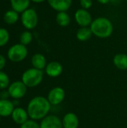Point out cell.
I'll list each match as a JSON object with an SVG mask.
<instances>
[{"label":"cell","instance_id":"cell-22","mask_svg":"<svg viewBox=\"0 0 127 128\" xmlns=\"http://www.w3.org/2000/svg\"><path fill=\"white\" fill-rule=\"evenodd\" d=\"M10 39L8 31L4 28H0V47L5 46Z\"/></svg>","mask_w":127,"mask_h":128},{"label":"cell","instance_id":"cell-32","mask_svg":"<svg viewBox=\"0 0 127 128\" xmlns=\"http://www.w3.org/2000/svg\"><path fill=\"white\" fill-rule=\"evenodd\" d=\"M0 117H1V116H0ZM0 120H1V118H0Z\"/></svg>","mask_w":127,"mask_h":128},{"label":"cell","instance_id":"cell-17","mask_svg":"<svg viewBox=\"0 0 127 128\" xmlns=\"http://www.w3.org/2000/svg\"><path fill=\"white\" fill-rule=\"evenodd\" d=\"M10 5L13 10L17 13H22L29 8L31 0H10Z\"/></svg>","mask_w":127,"mask_h":128},{"label":"cell","instance_id":"cell-3","mask_svg":"<svg viewBox=\"0 0 127 128\" xmlns=\"http://www.w3.org/2000/svg\"><path fill=\"white\" fill-rule=\"evenodd\" d=\"M43 80V71L34 68L26 70L22 75V81L28 88L39 86Z\"/></svg>","mask_w":127,"mask_h":128},{"label":"cell","instance_id":"cell-6","mask_svg":"<svg viewBox=\"0 0 127 128\" xmlns=\"http://www.w3.org/2000/svg\"><path fill=\"white\" fill-rule=\"evenodd\" d=\"M65 97V90L61 86H55L49 92L47 99L52 106H57L64 101Z\"/></svg>","mask_w":127,"mask_h":128},{"label":"cell","instance_id":"cell-33","mask_svg":"<svg viewBox=\"0 0 127 128\" xmlns=\"http://www.w3.org/2000/svg\"><path fill=\"white\" fill-rule=\"evenodd\" d=\"M126 1H127V0H126Z\"/></svg>","mask_w":127,"mask_h":128},{"label":"cell","instance_id":"cell-11","mask_svg":"<svg viewBox=\"0 0 127 128\" xmlns=\"http://www.w3.org/2000/svg\"><path fill=\"white\" fill-rule=\"evenodd\" d=\"M49 5L55 11H67L72 4L73 0H47Z\"/></svg>","mask_w":127,"mask_h":128},{"label":"cell","instance_id":"cell-25","mask_svg":"<svg viewBox=\"0 0 127 128\" xmlns=\"http://www.w3.org/2000/svg\"><path fill=\"white\" fill-rule=\"evenodd\" d=\"M79 3L81 5V8L88 10L92 7L93 2L92 0H79Z\"/></svg>","mask_w":127,"mask_h":128},{"label":"cell","instance_id":"cell-18","mask_svg":"<svg viewBox=\"0 0 127 128\" xmlns=\"http://www.w3.org/2000/svg\"><path fill=\"white\" fill-rule=\"evenodd\" d=\"M93 33L90 27H80L76 34V39L81 42H85L91 39Z\"/></svg>","mask_w":127,"mask_h":128},{"label":"cell","instance_id":"cell-30","mask_svg":"<svg viewBox=\"0 0 127 128\" xmlns=\"http://www.w3.org/2000/svg\"><path fill=\"white\" fill-rule=\"evenodd\" d=\"M45 1H47V0H31V2H34V3H42V2H44Z\"/></svg>","mask_w":127,"mask_h":128},{"label":"cell","instance_id":"cell-10","mask_svg":"<svg viewBox=\"0 0 127 128\" xmlns=\"http://www.w3.org/2000/svg\"><path fill=\"white\" fill-rule=\"evenodd\" d=\"M46 74L52 78H56L61 75L63 72V66L62 64L57 61H52L47 63L45 68Z\"/></svg>","mask_w":127,"mask_h":128},{"label":"cell","instance_id":"cell-34","mask_svg":"<svg viewBox=\"0 0 127 128\" xmlns=\"http://www.w3.org/2000/svg\"></svg>","mask_w":127,"mask_h":128},{"label":"cell","instance_id":"cell-26","mask_svg":"<svg viewBox=\"0 0 127 128\" xmlns=\"http://www.w3.org/2000/svg\"><path fill=\"white\" fill-rule=\"evenodd\" d=\"M10 97V94H9V92L8 91H6V90H3L0 92V99H2V100H7V98Z\"/></svg>","mask_w":127,"mask_h":128},{"label":"cell","instance_id":"cell-16","mask_svg":"<svg viewBox=\"0 0 127 128\" xmlns=\"http://www.w3.org/2000/svg\"><path fill=\"white\" fill-rule=\"evenodd\" d=\"M113 64L118 70H127V54H116L113 58Z\"/></svg>","mask_w":127,"mask_h":128},{"label":"cell","instance_id":"cell-29","mask_svg":"<svg viewBox=\"0 0 127 128\" xmlns=\"http://www.w3.org/2000/svg\"><path fill=\"white\" fill-rule=\"evenodd\" d=\"M120 2H121V0H110V3H112L115 5L118 4Z\"/></svg>","mask_w":127,"mask_h":128},{"label":"cell","instance_id":"cell-14","mask_svg":"<svg viewBox=\"0 0 127 128\" xmlns=\"http://www.w3.org/2000/svg\"><path fill=\"white\" fill-rule=\"evenodd\" d=\"M14 110L13 101L0 99V116L7 117L10 116Z\"/></svg>","mask_w":127,"mask_h":128},{"label":"cell","instance_id":"cell-5","mask_svg":"<svg viewBox=\"0 0 127 128\" xmlns=\"http://www.w3.org/2000/svg\"><path fill=\"white\" fill-rule=\"evenodd\" d=\"M21 22L27 30L34 29L38 23V16L33 8H28L21 14Z\"/></svg>","mask_w":127,"mask_h":128},{"label":"cell","instance_id":"cell-23","mask_svg":"<svg viewBox=\"0 0 127 128\" xmlns=\"http://www.w3.org/2000/svg\"><path fill=\"white\" fill-rule=\"evenodd\" d=\"M10 80L8 76L3 71H0V89H5L9 87Z\"/></svg>","mask_w":127,"mask_h":128},{"label":"cell","instance_id":"cell-24","mask_svg":"<svg viewBox=\"0 0 127 128\" xmlns=\"http://www.w3.org/2000/svg\"><path fill=\"white\" fill-rule=\"evenodd\" d=\"M20 128H40V124L37 122V121L30 119L22 124Z\"/></svg>","mask_w":127,"mask_h":128},{"label":"cell","instance_id":"cell-13","mask_svg":"<svg viewBox=\"0 0 127 128\" xmlns=\"http://www.w3.org/2000/svg\"><path fill=\"white\" fill-rule=\"evenodd\" d=\"M11 117H12L13 121L16 124H20V125H22L25 122H26L29 118L27 110H25L21 107L14 108V110L11 114Z\"/></svg>","mask_w":127,"mask_h":128},{"label":"cell","instance_id":"cell-15","mask_svg":"<svg viewBox=\"0 0 127 128\" xmlns=\"http://www.w3.org/2000/svg\"><path fill=\"white\" fill-rule=\"evenodd\" d=\"M31 62L33 68L41 70H44L47 64L46 57L41 53H35L33 55L31 59Z\"/></svg>","mask_w":127,"mask_h":128},{"label":"cell","instance_id":"cell-31","mask_svg":"<svg viewBox=\"0 0 127 128\" xmlns=\"http://www.w3.org/2000/svg\"><path fill=\"white\" fill-rule=\"evenodd\" d=\"M13 104L14 106H18V105H19V101H18V100L14 99V100L13 101Z\"/></svg>","mask_w":127,"mask_h":128},{"label":"cell","instance_id":"cell-12","mask_svg":"<svg viewBox=\"0 0 127 128\" xmlns=\"http://www.w3.org/2000/svg\"><path fill=\"white\" fill-rule=\"evenodd\" d=\"M61 121L63 128H79V117L74 112H70L66 113Z\"/></svg>","mask_w":127,"mask_h":128},{"label":"cell","instance_id":"cell-2","mask_svg":"<svg viewBox=\"0 0 127 128\" xmlns=\"http://www.w3.org/2000/svg\"><path fill=\"white\" fill-rule=\"evenodd\" d=\"M90 28L93 35L98 38L106 39L111 37L112 34L114 32V25L109 18L99 16L93 20Z\"/></svg>","mask_w":127,"mask_h":128},{"label":"cell","instance_id":"cell-7","mask_svg":"<svg viewBox=\"0 0 127 128\" xmlns=\"http://www.w3.org/2000/svg\"><path fill=\"white\" fill-rule=\"evenodd\" d=\"M74 19L77 25L80 27H90L93 21L92 16L88 10L83 8H79L76 10Z\"/></svg>","mask_w":127,"mask_h":128},{"label":"cell","instance_id":"cell-27","mask_svg":"<svg viewBox=\"0 0 127 128\" xmlns=\"http://www.w3.org/2000/svg\"><path fill=\"white\" fill-rule=\"evenodd\" d=\"M6 64V59L4 57V56L0 55V71L4 68V67L5 66Z\"/></svg>","mask_w":127,"mask_h":128},{"label":"cell","instance_id":"cell-4","mask_svg":"<svg viewBox=\"0 0 127 128\" xmlns=\"http://www.w3.org/2000/svg\"><path fill=\"white\" fill-rule=\"evenodd\" d=\"M7 58L13 62H20L28 56V49L26 46L22 44H16L10 46L7 51Z\"/></svg>","mask_w":127,"mask_h":128},{"label":"cell","instance_id":"cell-9","mask_svg":"<svg viewBox=\"0 0 127 128\" xmlns=\"http://www.w3.org/2000/svg\"><path fill=\"white\" fill-rule=\"evenodd\" d=\"M40 128H63L61 119L56 115H48L40 123Z\"/></svg>","mask_w":127,"mask_h":128},{"label":"cell","instance_id":"cell-21","mask_svg":"<svg viewBox=\"0 0 127 128\" xmlns=\"http://www.w3.org/2000/svg\"><path fill=\"white\" fill-rule=\"evenodd\" d=\"M33 40V34L29 30L24 31L22 33H21L19 36V42L20 44L27 46L31 43Z\"/></svg>","mask_w":127,"mask_h":128},{"label":"cell","instance_id":"cell-19","mask_svg":"<svg viewBox=\"0 0 127 128\" xmlns=\"http://www.w3.org/2000/svg\"><path fill=\"white\" fill-rule=\"evenodd\" d=\"M57 24L61 27H67L71 22V18L67 11L58 12L55 16Z\"/></svg>","mask_w":127,"mask_h":128},{"label":"cell","instance_id":"cell-8","mask_svg":"<svg viewBox=\"0 0 127 128\" xmlns=\"http://www.w3.org/2000/svg\"><path fill=\"white\" fill-rule=\"evenodd\" d=\"M27 88L28 87L22 82V81H16L9 86L7 91L10 97L19 100L25 96L27 92Z\"/></svg>","mask_w":127,"mask_h":128},{"label":"cell","instance_id":"cell-20","mask_svg":"<svg viewBox=\"0 0 127 128\" xmlns=\"http://www.w3.org/2000/svg\"><path fill=\"white\" fill-rule=\"evenodd\" d=\"M4 21L8 25L15 24L19 20V13L15 11L14 10H7L3 16Z\"/></svg>","mask_w":127,"mask_h":128},{"label":"cell","instance_id":"cell-28","mask_svg":"<svg viewBox=\"0 0 127 128\" xmlns=\"http://www.w3.org/2000/svg\"><path fill=\"white\" fill-rule=\"evenodd\" d=\"M101 4H107L110 3V0H97Z\"/></svg>","mask_w":127,"mask_h":128},{"label":"cell","instance_id":"cell-1","mask_svg":"<svg viewBox=\"0 0 127 128\" xmlns=\"http://www.w3.org/2000/svg\"><path fill=\"white\" fill-rule=\"evenodd\" d=\"M52 110V105L47 98L43 96L34 97L27 106V112L31 119L39 121L47 116Z\"/></svg>","mask_w":127,"mask_h":128}]
</instances>
